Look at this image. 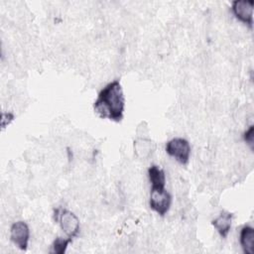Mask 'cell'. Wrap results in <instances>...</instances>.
<instances>
[{"mask_svg":"<svg viewBox=\"0 0 254 254\" xmlns=\"http://www.w3.org/2000/svg\"><path fill=\"white\" fill-rule=\"evenodd\" d=\"M243 140L251 151L254 149V126L250 125L249 128L243 133Z\"/></svg>","mask_w":254,"mask_h":254,"instance_id":"7c38bea8","label":"cell"},{"mask_svg":"<svg viewBox=\"0 0 254 254\" xmlns=\"http://www.w3.org/2000/svg\"><path fill=\"white\" fill-rule=\"evenodd\" d=\"M172 195L165 187H151L149 205L150 208L164 217L170 210Z\"/></svg>","mask_w":254,"mask_h":254,"instance_id":"7a4b0ae2","label":"cell"},{"mask_svg":"<svg viewBox=\"0 0 254 254\" xmlns=\"http://www.w3.org/2000/svg\"><path fill=\"white\" fill-rule=\"evenodd\" d=\"M14 120V114L11 112H3L1 117V127L2 129L6 128Z\"/></svg>","mask_w":254,"mask_h":254,"instance_id":"4fadbf2b","label":"cell"},{"mask_svg":"<svg viewBox=\"0 0 254 254\" xmlns=\"http://www.w3.org/2000/svg\"><path fill=\"white\" fill-rule=\"evenodd\" d=\"M232 219L233 214L231 212L222 211L216 218L211 221V224L222 238H226L231 229Z\"/></svg>","mask_w":254,"mask_h":254,"instance_id":"ba28073f","label":"cell"},{"mask_svg":"<svg viewBox=\"0 0 254 254\" xmlns=\"http://www.w3.org/2000/svg\"><path fill=\"white\" fill-rule=\"evenodd\" d=\"M55 219L59 221L61 229L66 237L73 239L78 235L80 223L75 213L65 208H57L55 211Z\"/></svg>","mask_w":254,"mask_h":254,"instance_id":"3957f363","label":"cell"},{"mask_svg":"<svg viewBox=\"0 0 254 254\" xmlns=\"http://www.w3.org/2000/svg\"><path fill=\"white\" fill-rule=\"evenodd\" d=\"M71 242H72V239L69 237L64 238V237L59 236L54 240V242L51 246L50 252L54 253V254H64V253H65L68 244Z\"/></svg>","mask_w":254,"mask_h":254,"instance_id":"8fae6325","label":"cell"},{"mask_svg":"<svg viewBox=\"0 0 254 254\" xmlns=\"http://www.w3.org/2000/svg\"><path fill=\"white\" fill-rule=\"evenodd\" d=\"M10 239L20 250L26 251L30 240V228L28 224L23 220L14 222L10 227Z\"/></svg>","mask_w":254,"mask_h":254,"instance_id":"5b68a950","label":"cell"},{"mask_svg":"<svg viewBox=\"0 0 254 254\" xmlns=\"http://www.w3.org/2000/svg\"><path fill=\"white\" fill-rule=\"evenodd\" d=\"M165 150L170 157H173L179 164L183 166H186L190 161L191 148L190 142L185 138L176 137L169 140L166 143Z\"/></svg>","mask_w":254,"mask_h":254,"instance_id":"277c9868","label":"cell"},{"mask_svg":"<svg viewBox=\"0 0 254 254\" xmlns=\"http://www.w3.org/2000/svg\"><path fill=\"white\" fill-rule=\"evenodd\" d=\"M94 112L103 119L122 121L125 111V97L119 79L108 82L99 92L93 103Z\"/></svg>","mask_w":254,"mask_h":254,"instance_id":"6da1fadb","label":"cell"},{"mask_svg":"<svg viewBox=\"0 0 254 254\" xmlns=\"http://www.w3.org/2000/svg\"><path fill=\"white\" fill-rule=\"evenodd\" d=\"M134 154L139 160H147L155 150V144L151 139L138 137L133 143Z\"/></svg>","mask_w":254,"mask_h":254,"instance_id":"52a82bcc","label":"cell"},{"mask_svg":"<svg viewBox=\"0 0 254 254\" xmlns=\"http://www.w3.org/2000/svg\"><path fill=\"white\" fill-rule=\"evenodd\" d=\"M253 0H235L231 4V11L235 18L250 29L253 27Z\"/></svg>","mask_w":254,"mask_h":254,"instance_id":"8992f818","label":"cell"},{"mask_svg":"<svg viewBox=\"0 0 254 254\" xmlns=\"http://www.w3.org/2000/svg\"><path fill=\"white\" fill-rule=\"evenodd\" d=\"M240 246L245 254L254 253V228L250 225H244L239 234Z\"/></svg>","mask_w":254,"mask_h":254,"instance_id":"9c48e42d","label":"cell"},{"mask_svg":"<svg viewBox=\"0 0 254 254\" xmlns=\"http://www.w3.org/2000/svg\"><path fill=\"white\" fill-rule=\"evenodd\" d=\"M148 178L151 187H165L166 186V175L163 169L157 165H152L147 170Z\"/></svg>","mask_w":254,"mask_h":254,"instance_id":"30bf717a","label":"cell"}]
</instances>
